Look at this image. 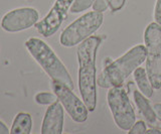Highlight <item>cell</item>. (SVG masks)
I'll return each mask as SVG.
<instances>
[{"label":"cell","mask_w":161,"mask_h":134,"mask_svg":"<svg viewBox=\"0 0 161 134\" xmlns=\"http://www.w3.org/2000/svg\"><path fill=\"white\" fill-rule=\"evenodd\" d=\"M146 54V47L139 44L106 67L103 73L107 77L111 87L122 86L126 79L144 63Z\"/></svg>","instance_id":"cell-3"},{"label":"cell","mask_w":161,"mask_h":134,"mask_svg":"<svg viewBox=\"0 0 161 134\" xmlns=\"http://www.w3.org/2000/svg\"><path fill=\"white\" fill-rule=\"evenodd\" d=\"M107 100L116 125L122 130L129 131L134 125L136 116L127 93L122 86L111 88L108 92Z\"/></svg>","instance_id":"cell-6"},{"label":"cell","mask_w":161,"mask_h":134,"mask_svg":"<svg viewBox=\"0 0 161 134\" xmlns=\"http://www.w3.org/2000/svg\"><path fill=\"white\" fill-rule=\"evenodd\" d=\"M108 7L107 0H96L93 4V9L94 11L98 12H104Z\"/></svg>","instance_id":"cell-18"},{"label":"cell","mask_w":161,"mask_h":134,"mask_svg":"<svg viewBox=\"0 0 161 134\" xmlns=\"http://www.w3.org/2000/svg\"><path fill=\"white\" fill-rule=\"evenodd\" d=\"M125 1L126 0H107V3L112 11H118L124 6Z\"/></svg>","instance_id":"cell-17"},{"label":"cell","mask_w":161,"mask_h":134,"mask_svg":"<svg viewBox=\"0 0 161 134\" xmlns=\"http://www.w3.org/2000/svg\"><path fill=\"white\" fill-rule=\"evenodd\" d=\"M8 133H10V130H8V128L4 124V122L0 120V134H8Z\"/></svg>","instance_id":"cell-21"},{"label":"cell","mask_w":161,"mask_h":134,"mask_svg":"<svg viewBox=\"0 0 161 134\" xmlns=\"http://www.w3.org/2000/svg\"><path fill=\"white\" fill-rule=\"evenodd\" d=\"M101 44V38L90 36L78 47L79 89L84 103L89 111L97 106V83H96V57Z\"/></svg>","instance_id":"cell-1"},{"label":"cell","mask_w":161,"mask_h":134,"mask_svg":"<svg viewBox=\"0 0 161 134\" xmlns=\"http://www.w3.org/2000/svg\"><path fill=\"white\" fill-rule=\"evenodd\" d=\"M74 0H55L53 6L42 20L35 24L38 33L44 37H49L58 31L64 20L68 16V11Z\"/></svg>","instance_id":"cell-8"},{"label":"cell","mask_w":161,"mask_h":134,"mask_svg":"<svg viewBox=\"0 0 161 134\" xmlns=\"http://www.w3.org/2000/svg\"><path fill=\"white\" fill-rule=\"evenodd\" d=\"M32 128V118L30 114L20 112L15 116L10 129L11 134H29Z\"/></svg>","instance_id":"cell-11"},{"label":"cell","mask_w":161,"mask_h":134,"mask_svg":"<svg viewBox=\"0 0 161 134\" xmlns=\"http://www.w3.org/2000/svg\"><path fill=\"white\" fill-rule=\"evenodd\" d=\"M154 110H155V113H156V117H157V119L161 122V104L160 103L155 104Z\"/></svg>","instance_id":"cell-20"},{"label":"cell","mask_w":161,"mask_h":134,"mask_svg":"<svg viewBox=\"0 0 161 134\" xmlns=\"http://www.w3.org/2000/svg\"><path fill=\"white\" fill-rule=\"evenodd\" d=\"M146 133L149 134H161V131L158 129H149V130H146Z\"/></svg>","instance_id":"cell-22"},{"label":"cell","mask_w":161,"mask_h":134,"mask_svg":"<svg viewBox=\"0 0 161 134\" xmlns=\"http://www.w3.org/2000/svg\"><path fill=\"white\" fill-rule=\"evenodd\" d=\"M154 19L155 22L161 25V0H157L154 9Z\"/></svg>","instance_id":"cell-19"},{"label":"cell","mask_w":161,"mask_h":134,"mask_svg":"<svg viewBox=\"0 0 161 134\" xmlns=\"http://www.w3.org/2000/svg\"><path fill=\"white\" fill-rule=\"evenodd\" d=\"M134 101L137 105L140 112L142 113L144 118L150 124H154L156 122V113L154 108L151 107L149 102L147 101V97H145L141 92L134 91Z\"/></svg>","instance_id":"cell-12"},{"label":"cell","mask_w":161,"mask_h":134,"mask_svg":"<svg viewBox=\"0 0 161 134\" xmlns=\"http://www.w3.org/2000/svg\"><path fill=\"white\" fill-rule=\"evenodd\" d=\"M24 46L30 56L36 61L52 80L62 82L73 90L74 82L69 73L47 42L37 37H31L25 42Z\"/></svg>","instance_id":"cell-2"},{"label":"cell","mask_w":161,"mask_h":134,"mask_svg":"<svg viewBox=\"0 0 161 134\" xmlns=\"http://www.w3.org/2000/svg\"><path fill=\"white\" fill-rule=\"evenodd\" d=\"M52 88L65 111L75 122L83 123L87 120L89 113L88 108L84 101L80 100L73 93L72 89H69L64 83L55 80H52Z\"/></svg>","instance_id":"cell-7"},{"label":"cell","mask_w":161,"mask_h":134,"mask_svg":"<svg viewBox=\"0 0 161 134\" xmlns=\"http://www.w3.org/2000/svg\"><path fill=\"white\" fill-rule=\"evenodd\" d=\"M103 20V12L92 11L84 14L64 29L59 37L60 44L65 47L80 44L98 31Z\"/></svg>","instance_id":"cell-4"},{"label":"cell","mask_w":161,"mask_h":134,"mask_svg":"<svg viewBox=\"0 0 161 134\" xmlns=\"http://www.w3.org/2000/svg\"><path fill=\"white\" fill-rule=\"evenodd\" d=\"M134 79H135V82L137 84L140 92L147 98L152 97L154 88L149 80L147 72H146L145 69L140 68V67L136 69L134 71Z\"/></svg>","instance_id":"cell-13"},{"label":"cell","mask_w":161,"mask_h":134,"mask_svg":"<svg viewBox=\"0 0 161 134\" xmlns=\"http://www.w3.org/2000/svg\"><path fill=\"white\" fill-rule=\"evenodd\" d=\"M146 72L154 89L161 88V25L151 22L144 31Z\"/></svg>","instance_id":"cell-5"},{"label":"cell","mask_w":161,"mask_h":134,"mask_svg":"<svg viewBox=\"0 0 161 134\" xmlns=\"http://www.w3.org/2000/svg\"><path fill=\"white\" fill-rule=\"evenodd\" d=\"M64 106L59 100L50 104L44 114L42 133V134H62L64 128Z\"/></svg>","instance_id":"cell-10"},{"label":"cell","mask_w":161,"mask_h":134,"mask_svg":"<svg viewBox=\"0 0 161 134\" xmlns=\"http://www.w3.org/2000/svg\"><path fill=\"white\" fill-rule=\"evenodd\" d=\"M38 12L32 7H21L4 14L1 27L7 32H18L26 31L38 21Z\"/></svg>","instance_id":"cell-9"},{"label":"cell","mask_w":161,"mask_h":134,"mask_svg":"<svg viewBox=\"0 0 161 134\" xmlns=\"http://www.w3.org/2000/svg\"><path fill=\"white\" fill-rule=\"evenodd\" d=\"M34 100L39 105H50V104L58 101V96L54 93L49 92H40L37 93L34 97Z\"/></svg>","instance_id":"cell-14"},{"label":"cell","mask_w":161,"mask_h":134,"mask_svg":"<svg viewBox=\"0 0 161 134\" xmlns=\"http://www.w3.org/2000/svg\"><path fill=\"white\" fill-rule=\"evenodd\" d=\"M146 130H147V128H146V124L144 121H137L134 123V125L130 128L129 130V134H143V133H146Z\"/></svg>","instance_id":"cell-16"},{"label":"cell","mask_w":161,"mask_h":134,"mask_svg":"<svg viewBox=\"0 0 161 134\" xmlns=\"http://www.w3.org/2000/svg\"><path fill=\"white\" fill-rule=\"evenodd\" d=\"M96 0H74L69 10L72 13H80L93 6Z\"/></svg>","instance_id":"cell-15"}]
</instances>
